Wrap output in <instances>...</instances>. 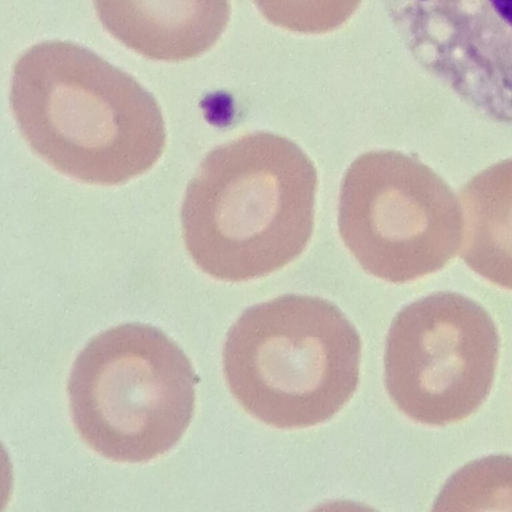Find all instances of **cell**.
<instances>
[{
    "mask_svg": "<svg viewBox=\"0 0 512 512\" xmlns=\"http://www.w3.org/2000/svg\"><path fill=\"white\" fill-rule=\"evenodd\" d=\"M461 211L451 187L417 158L370 151L342 180L341 238L370 275L401 284L443 267L461 242Z\"/></svg>",
    "mask_w": 512,
    "mask_h": 512,
    "instance_id": "cell-5",
    "label": "cell"
},
{
    "mask_svg": "<svg viewBox=\"0 0 512 512\" xmlns=\"http://www.w3.org/2000/svg\"><path fill=\"white\" fill-rule=\"evenodd\" d=\"M433 510H512V455L472 461L444 485Z\"/></svg>",
    "mask_w": 512,
    "mask_h": 512,
    "instance_id": "cell-10",
    "label": "cell"
},
{
    "mask_svg": "<svg viewBox=\"0 0 512 512\" xmlns=\"http://www.w3.org/2000/svg\"><path fill=\"white\" fill-rule=\"evenodd\" d=\"M106 30L148 59L181 62L211 49L227 28L229 0H93Z\"/></svg>",
    "mask_w": 512,
    "mask_h": 512,
    "instance_id": "cell-8",
    "label": "cell"
},
{
    "mask_svg": "<svg viewBox=\"0 0 512 512\" xmlns=\"http://www.w3.org/2000/svg\"><path fill=\"white\" fill-rule=\"evenodd\" d=\"M197 382L187 355L162 330L121 324L92 338L77 356L67 384L71 418L101 456L147 462L187 430Z\"/></svg>",
    "mask_w": 512,
    "mask_h": 512,
    "instance_id": "cell-4",
    "label": "cell"
},
{
    "mask_svg": "<svg viewBox=\"0 0 512 512\" xmlns=\"http://www.w3.org/2000/svg\"><path fill=\"white\" fill-rule=\"evenodd\" d=\"M10 104L31 149L84 183L124 184L150 170L166 146L152 94L72 42L45 41L24 52L13 67Z\"/></svg>",
    "mask_w": 512,
    "mask_h": 512,
    "instance_id": "cell-1",
    "label": "cell"
},
{
    "mask_svg": "<svg viewBox=\"0 0 512 512\" xmlns=\"http://www.w3.org/2000/svg\"><path fill=\"white\" fill-rule=\"evenodd\" d=\"M362 343L332 302L287 294L246 309L227 333L223 370L240 406L280 429L307 428L354 395Z\"/></svg>",
    "mask_w": 512,
    "mask_h": 512,
    "instance_id": "cell-3",
    "label": "cell"
},
{
    "mask_svg": "<svg viewBox=\"0 0 512 512\" xmlns=\"http://www.w3.org/2000/svg\"><path fill=\"white\" fill-rule=\"evenodd\" d=\"M460 257L491 283L512 290V158L491 165L459 191Z\"/></svg>",
    "mask_w": 512,
    "mask_h": 512,
    "instance_id": "cell-9",
    "label": "cell"
},
{
    "mask_svg": "<svg viewBox=\"0 0 512 512\" xmlns=\"http://www.w3.org/2000/svg\"><path fill=\"white\" fill-rule=\"evenodd\" d=\"M498 354L496 326L480 304L456 292L432 293L393 319L385 386L396 407L416 422H458L489 394Z\"/></svg>",
    "mask_w": 512,
    "mask_h": 512,
    "instance_id": "cell-6",
    "label": "cell"
},
{
    "mask_svg": "<svg viewBox=\"0 0 512 512\" xmlns=\"http://www.w3.org/2000/svg\"><path fill=\"white\" fill-rule=\"evenodd\" d=\"M317 182L311 159L281 135L249 133L214 148L190 180L181 207L191 259L227 282L285 267L311 238Z\"/></svg>",
    "mask_w": 512,
    "mask_h": 512,
    "instance_id": "cell-2",
    "label": "cell"
},
{
    "mask_svg": "<svg viewBox=\"0 0 512 512\" xmlns=\"http://www.w3.org/2000/svg\"><path fill=\"white\" fill-rule=\"evenodd\" d=\"M400 40L464 103L512 124V0H383Z\"/></svg>",
    "mask_w": 512,
    "mask_h": 512,
    "instance_id": "cell-7",
    "label": "cell"
},
{
    "mask_svg": "<svg viewBox=\"0 0 512 512\" xmlns=\"http://www.w3.org/2000/svg\"><path fill=\"white\" fill-rule=\"evenodd\" d=\"M362 0H253L271 24L290 32L315 35L346 23Z\"/></svg>",
    "mask_w": 512,
    "mask_h": 512,
    "instance_id": "cell-11",
    "label": "cell"
}]
</instances>
